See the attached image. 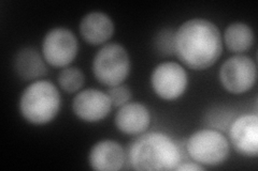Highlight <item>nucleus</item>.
<instances>
[{
  "label": "nucleus",
  "instance_id": "f8f14e48",
  "mask_svg": "<svg viewBox=\"0 0 258 171\" xmlns=\"http://www.w3.org/2000/svg\"><path fill=\"white\" fill-rule=\"evenodd\" d=\"M151 121L150 109L139 102H129L119 107L114 118L118 132L131 136H139L147 132Z\"/></svg>",
  "mask_w": 258,
  "mask_h": 171
},
{
  "label": "nucleus",
  "instance_id": "1a4fd4ad",
  "mask_svg": "<svg viewBox=\"0 0 258 171\" xmlns=\"http://www.w3.org/2000/svg\"><path fill=\"white\" fill-rule=\"evenodd\" d=\"M71 107L75 116L81 121L98 123L110 115L113 106L107 92L87 88L75 95Z\"/></svg>",
  "mask_w": 258,
  "mask_h": 171
},
{
  "label": "nucleus",
  "instance_id": "ddd939ff",
  "mask_svg": "<svg viewBox=\"0 0 258 171\" xmlns=\"http://www.w3.org/2000/svg\"><path fill=\"white\" fill-rule=\"evenodd\" d=\"M80 35L86 43L93 46L104 45L115 31L114 22L103 12L94 11L84 15L80 22Z\"/></svg>",
  "mask_w": 258,
  "mask_h": 171
},
{
  "label": "nucleus",
  "instance_id": "f257e3e1",
  "mask_svg": "<svg viewBox=\"0 0 258 171\" xmlns=\"http://www.w3.org/2000/svg\"><path fill=\"white\" fill-rule=\"evenodd\" d=\"M223 53V37L216 24L206 19H190L175 30L174 55L194 71L208 70Z\"/></svg>",
  "mask_w": 258,
  "mask_h": 171
},
{
  "label": "nucleus",
  "instance_id": "6ab92c4d",
  "mask_svg": "<svg viewBox=\"0 0 258 171\" xmlns=\"http://www.w3.org/2000/svg\"><path fill=\"white\" fill-rule=\"evenodd\" d=\"M176 171H203L205 167L197 164L196 161L190 162H181V164L175 168Z\"/></svg>",
  "mask_w": 258,
  "mask_h": 171
},
{
  "label": "nucleus",
  "instance_id": "a211bd4d",
  "mask_svg": "<svg viewBox=\"0 0 258 171\" xmlns=\"http://www.w3.org/2000/svg\"><path fill=\"white\" fill-rule=\"evenodd\" d=\"M107 94L110 97L112 106L118 108L126 105L127 103L132 102V99H133V92L131 90V88L127 87L124 84H120L114 87H110L108 89Z\"/></svg>",
  "mask_w": 258,
  "mask_h": 171
},
{
  "label": "nucleus",
  "instance_id": "39448f33",
  "mask_svg": "<svg viewBox=\"0 0 258 171\" xmlns=\"http://www.w3.org/2000/svg\"><path fill=\"white\" fill-rule=\"evenodd\" d=\"M132 69L131 56L117 43L104 44L93 59L92 70L99 84L108 88L124 84Z\"/></svg>",
  "mask_w": 258,
  "mask_h": 171
},
{
  "label": "nucleus",
  "instance_id": "0eeeda50",
  "mask_svg": "<svg viewBox=\"0 0 258 171\" xmlns=\"http://www.w3.org/2000/svg\"><path fill=\"white\" fill-rule=\"evenodd\" d=\"M150 81L153 92L159 99L172 102L179 100L186 92L188 75L182 64L164 61L152 71Z\"/></svg>",
  "mask_w": 258,
  "mask_h": 171
},
{
  "label": "nucleus",
  "instance_id": "dca6fc26",
  "mask_svg": "<svg viewBox=\"0 0 258 171\" xmlns=\"http://www.w3.org/2000/svg\"><path fill=\"white\" fill-rule=\"evenodd\" d=\"M57 83L62 91L78 93L84 86L85 76L79 68L69 66L60 70L57 76Z\"/></svg>",
  "mask_w": 258,
  "mask_h": 171
},
{
  "label": "nucleus",
  "instance_id": "7ed1b4c3",
  "mask_svg": "<svg viewBox=\"0 0 258 171\" xmlns=\"http://www.w3.org/2000/svg\"><path fill=\"white\" fill-rule=\"evenodd\" d=\"M61 107L58 88L50 80L32 81L24 89L19 101L22 118L32 125H46L57 117Z\"/></svg>",
  "mask_w": 258,
  "mask_h": 171
},
{
  "label": "nucleus",
  "instance_id": "9d476101",
  "mask_svg": "<svg viewBox=\"0 0 258 171\" xmlns=\"http://www.w3.org/2000/svg\"><path fill=\"white\" fill-rule=\"evenodd\" d=\"M229 143L240 155L258 156V117L256 113H244L231 121L228 127Z\"/></svg>",
  "mask_w": 258,
  "mask_h": 171
},
{
  "label": "nucleus",
  "instance_id": "2eb2a0df",
  "mask_svg": "<svg viewBox=\"0 0 258 171\" xmlns=\"http://www.w3.org/2000/svg\"><path fill=\"white\" fill-rule=\"evenodd\" d=\"M223 42L229 52L242 55L252 48L255 42L254 31L245 23H232L224 31Z\"/></svg>",
  "mask_w": 258,
  "mask_h": 171
},
{
  "label": "nucleus",
  "instance_id": "4468645a",
  "mask_svg": "<svg viewBox=\"0 0 258 171\" xmlns=\"http://www.w3.org/2000/svg\"><path fill=\"white\" fill-rule=\"evenodd\" d=\"M13 69L21 79L35 81L42 79L47 74V63L42 54L34 47H23L15 54Z\"/></svg>",
  "mask_w": 258,
  "mask_h": 171
},
{
  "label": "nucleus",
  "instance_id": "6e6552de",
  "mask_svg": "<svg viewBox=\"0 0 258 171\" xmlns=\"http://www.w3.org/2000/svg\"><path fill=\"white\" fill-rule=\"evenodd\" d=\"M219 79L227 92L231 94L246 93L257 81V66L251 57L235 55L221 66Z\"/></svg>",
  "mask_w": 258,
  "mask_h": 171
},
{
  "label": "nucleus",
  "instance_id": "9b49d317",
  "mask_svg": "<svg viewBox=\"0 0 258 171\" xmlns=\"http://www.w3.org/2000/svg\"><path fill=\"white\" fill-rule=\"evenodd\" d=\"M87 160L95 171H118L125 165L126 153L117 141L103 139L92 146Z\"/></svg>",
  "mask_w": 258,
  "mask_h": 171
},
{
  "label": "nucleus",
  "instance_id": "f3484780",
  "mask_svg": "<svg viewBox=\"0 0 258 171\" xmlns=\"http://www.w3.org/2000/svg\"><path fill=\"white\" fill-rule=\"evenodd\" d=\"M174 34L171 29L160 30L155 37V47L163 56L174 55Z\"/></svg>",
  "mask_w": 258,
  "mask_h": 171
},
{
  "label": "nucleus",
  "instance_id": "423d86ee",
  "mask_svg": "<svg viewBox=\"0 0 258 171\" xmlns=\"http://www.w3.org/2000/svg\"><path fill=\"white\" fill-rule=\"evenodd\" d=\"M79 42L70 29L55 27L48 30L41 45V54L47 66L63 69L69 67L77 58Z\"/></svg>",
  "mask_w": 258,
  "mask_h": 171
},
{
  "label": "nucleus",
  "instance_id": "20e7f679",
  "mask_svg": "<svg viewBox=\"0 0 258 171\" xmlns=\"http://www.w3.org/2000/svg\"><path fill=\"white\" fill-rule=\"evenodd\" d=\"M185 146L192 161L205 168L224 164L230 154V143L227 137L213 128H203L194 132Z\"/></svg>",
  "mask_w": 258,
  "mask_h": 171
},
{
  "label": "nucleus",
  "instance_id": "f03ea898",
  "mask_svg": "<svg viewBox=\"0 0 258 171\" xmlns=\"http://www.w3.org/2000/svg\"><path fill=\"white\" fill-rule=\"evenodd\" d=\"M181 159L179 144L163 132H145L136 138L128 149V161L137 171L175 170Z\"/></svg>",
  "mask_w": 258,
  "mask_h": 171
}]
</instances>
